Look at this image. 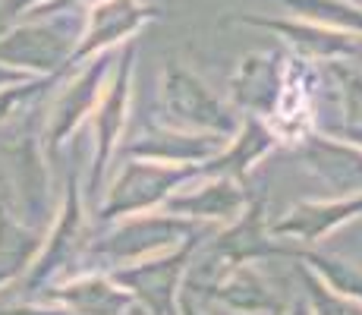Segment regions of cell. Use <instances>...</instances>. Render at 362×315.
<instances>
[{"label":"cell","instance_id":"obj_32","mask_svg":"<svg viewBox=\"0 0 362 315\" xmlns=\"http://www.w3.org/2000/svg\"><path fill=\"white\" fill-rule=\"evenodd\" d=\"M334 136L346 139V142H353L362 149V126H340V130H334Z\"/></svg>","mask_w":362,"mask_h":315},{"label":"cell","instance_id":"obj_7","mask_svg":"<svg viewBox=\"0 0 362 315\" xmlns=\"http://www.w3.org/2000/svg\"><path fill=\"white\" fill-rule=\"evenodd\" d=\"M114 60L117 51H101L95 57L82 60L79 67H69L66 76L57 82L60 92L54 95L51 108L45 114V126H41V145H45L47 155H57L82 130V123L92 120L104 88H107L110 73H114Z\"/></svg>","mask_w":362,"mask_h":315},{"label":"cell","instance_id":"obj_25","mask_svg":"<svg viewBox=\"0 0 362 315\" xmlns=\"http://www.w3.org/2000/svg\"><path fill=\"white\" fill-rule=\"evenodd\" d=\"M296 277H299V287H303L305 299H309V306H312V312L315 315H362V303L334 293L331 287L309 268V265L299 262L296 265Z\"/></svg>","mask_w":362,"mask_h":315},{"label":"cell","instance_id":"obj_21","mask_svg":"<svg viewBox=\"0 0 362 315\" xmlns=\"http://www.w3.org/2000/svg\"><path fill=\"white\" fill-rule=\"evenodd\" d=\"M47 227L25 224L13 208H0V293L29 275Z\"/></svg>","mask_w":362,"mask_h":315},{"label":"cell","instance_id":"obj_27","mask_svg":"<svg viewBox=\"0 0 362 315\" xmlns=\"http://www.w3.org/2000/svg\"><path fill=\"white\" fill-rule=\"evenodd\" d=\"M0 315H69L66 309L45 299H0Z\"/></svg>","mask_w":362,"mask_h":315},{"label":"cell","instance_id":"obj_26","mask_svg":"<svg viewBox=\"0 0 362 315\" xmlns=\"http://www.w3.org/2000/svg\"><path fill=\"white\" fill-rule=\"evenodd\" d=\"M325 73L331 76L344 104V126H362V69L353 67L350 60H328Z\"/></svg>","mask_w":362,"mask_h":315},{"label":"cell","instance_id":"obj_16","mask_svg":"<svg viewBox=\"0 0 362 315\" xmlns=\"http://www.w3.org/2000/svg\"><path fill=\"white\" fill-rule=\"evenodd\" d=\"M284 69H287V51H255L240 60L233 69L227 95L240 114H252L271 120L284 92Z\"/></svg>","mask_w":362,"mask_h":315},{"label":"cell","instance_id":"obj_34","mask_svg":"<svg viewBox=\"0 0 362 315\" xmlns=\"http://www.w3.org/2000/svg\"><path fill=\"white\" fill-rule=\"evenodd\" d=\"M120 315H148V312H145V309H142V306H136V303H132V306H129V309H127V312H120Z\"/></svg>","mask_w":362,"mask_h":315},{"label":"cell","instance_id":"obj_22","mask_svg":"<svg viewBox=\"0 0 362 315\" xmlns=\"http://www.w3.org/2000/svg\"><path fill=\"white\" fill-rule=\"evenodd\" d=\"M296 262L309 265L334 293L362 303V265L359 262H353V258H346V256H334V252H318L315 246L299 249Z\"/></svg>","mask_w":362,"mask_h":315},{"label":"cell","instance_id":"obj_30","mask_svg":"<svg viewBox=\"0 0 362 315\" xmlns=\"http://www.w3.org/2000/svg\"><path fill=\"white\" fill-rule=\"evenodd\" d=\"M281 315H315L309 306V299H305V293H299V297H290V303L284 306Z\"/></svg>","mask_w":362,"mask_h":315},{"label":"cell","instance_id":"obj_13","mask_svg":"<svg viewBox=\"0 0 362 315\" xmlns=\"http://www.w3.org/2000/svg\"><path fill=\"white\" fill-rule=\"evenodd\" d=\"M45 145L41 136H19L16 142L4 145V161H6V189H10V208L19 212V218L35 227H47V177L45 164Z\"/></svg>","mask_w":362,"mask_h":315},{"label":"cell","instance_id":"obj_17","mask_svg":"<svg viewBox=\"0 0 362 315\" xmlns=\"http://www.w3.org/2000/svg\"><path fill=\"white\" fill-rule=\"evenodd\" d=\"M227 145V136L218 132H192L167 123H151L136 139L123 142V158H148L164 164H205Z\"/></svg>","mask_w":362,"mask_h":315},{"label":"cell","instance_id":"obj_5","mask_svg":"<svg viewBox=\"0 0 362 315\" xmlns=\"http://www.w3.org/2000/svg\"><path fill=\"white\" fill-rule=\"evenodd\" d=\"M199 173L202 164H164V161L148 158H123L114 177L104 183V193L95 205L98 224L164 208V202Z\"/></svg>","mask_w":362,"mask_h":315},{"label":"cell","instance_id":"obj_11","mask_svg":"<svg viewBox=\"0 0 362 315\" xmlns=\"http://www.w3.org/2000/svg\"><path fill=\"white\" fill-rule=\"evenodd\" d=\"M170 0H101L86 10V29H82L79 47H76L69 67L95 57L101 51H117L120 45L132 41L148 23L161 19Z\"/></svg>","mask_w":362,"mask_h":315},{"label":"cell","instance_id":"obj_28","mask_svg":"<svg viewBox=\"0 0 362 315\" xmlns=\"http://www.w3.org/2000/svg\"><path fill=\"white\" fill-rule=\"evenodd\" d=\"M45 4H51V0H0V29L19 23L23 16H29L32 10H38Z\"/></svg>","mask_w":362,"mask_h":315},{"label":"cell","instance_id":"obj_12","mask_svg":"<svg viewBox=\"0 0 362 315\" xmlns=\"http://www.w3.org/2000/svg\"><path fill=\"white\" fill-rule=\"evenodd\" d=\"M221 25H249V29L274 32L284 45L299 57L312 63H328V60H353L362 54V38L328 25L309 23V19L296 16H255V13H230L221 19Z\"/></svg>","mask_w":362,"mask_h":315},{"label":"cell","instance_id":"obj_14","mask_svg":"<svg viewBox=\"0 0 362 315\" xmlns=\"http://www.w3.org/2000/svg\"><path fill=\"white\" fill-rule=\"evenodd\" d=\"M249 199H252V189L246 186V180L227 177V173H199L189 183L180 186L164 202V208L173 214H183V218L224 227L240 218Z\"/></svg>","mask_w":362,"mask_h":315},{"label":"cell","instance_id":"obj_18","mask_svg":"<svg viewBox=\"0 0 362 315\" xmlns=\"http://www.w3.org/2000/svg\"><path fill=\"white\" fill-rule=\"evenodd\" d=\"M303 167L318 177L334 195L362 193V149L334 132H312L296 145Z\"/></svg>","mask_w":362,"mask_h":315},{"label":"cell","instance_id":"obj_29","mask_svg":"<svg viewBox=\"0 0 362 315\" xmlns=\"http://www.w3.org/2000/svg\"><path fill=\"white\" fill-rule=\"evenodd\" d=\"M180 315H211V312L205 309V299L183 284V293H180Z\"/></svg>","mask_w":362,"mask_h":315},{"label":"cell","instance_id":"obj_24","mask_svg":"<svg viewBox=\"0 0 362 315\" xmlns=\"http://www.w3.org/2000/svg\"><path fill=\"white\" fill-rule=\"evenodd\" d=\"M64 73L32 76V79H19V82H10V86H0V126L16 120V117H23V114H29L32 108H38L41 98L64 79Z\"/></svg>","mask_w":362,"mask_h":315},{"label":"cell","instance_id":"obj_33","mask_svg":"<svg viewBox=\"0 0 362 315\" xmlns=\"http://www.w3.org/2000/svg\"><path fill=\"white\" fill-rule=\"evenodd\" d=\"M0 208H10V189H6V177H0Z\"/></svg>","mask_w":362,"mask_h":315},{"label":"cell","instance_id":"obj_4","mask_svg":"<svg viewBox=\"0 0 362 315\" xmlns=\"http://www.w3.org/2000/svg\"><path fill=\"white\" fill-rule=\"evenodd\" d=\"M136 38L117 47L114 73L107 79L98 108L92 114V164L82 189L86 199L98 205L104 183L110 177V164L120 158V149L127 142V123L132 114V86H136Z\"/></svg>","mask_w":362,"mask_h":315},{"label":"cell","instance_id":"obj_31","mask_svg":"<svg viewBox=\"0 0 362 315\" xmlns=\"http://www.w3.org/2000/svg\"><path fill=\"white\" fill-rule=\"evenodd\" d=\"M19 79H32V76L23 73V69H13V67H6V63H0V86H10V82H19Z\"/></svg>","mask_w":362,"mask_h":315},{"label":"cell","instance_id":"obj_2","mask_svg":"<svg viewBox=\"0 0 362 315\" xmlns=\"http://www.w3.org/2000/svg\"><path fill=\"white\" fill-rule=\"evenodd\" d=\"M92 236H95V224L88 218L86 189H82V183L76 177H69L64 199H60V208L54 214L51 227H47L45 243H41L38 258H35V265L29 268V275L23 277L25 299L38 297L45 287L86 271Z\"/></svg>","mask_w":362,"mask_h":315},{"label":"cell","instance_id":"obj_15","mask_svg":"<svg viewBox=\"0 0 362 315\" xmlns=\"http://www.w3.org/2000/svg\"><path fill=\"white\" fill-rule=\"evenodd\" d=\"M356 218H362V193L331 195V199H305L277 214L271 221V234L293 243L296 249H312Z\"/></svg>","mask_w":362,"mask_h":315},{"label":"cell","instance_id":"obj_1","mask_svg":"<svg viewBox=\"0 0 362 315\" xmlns=\"http://www.w3.org/2000/svg\"><path fill=\"white\" fill-rule=\"evenodd\" d=\"M214 230H218L214 224L183 218V214H173L167 208L127 214V218H117V221L95 227L86 271L88 268H98V271L123 268V265L170 252L189 240H205Z\"/></svg>","mask_w":362,"mask_h":315},{"label":"cell","instance_id":"obj_20","mask_svg":"<svg viewBox=\"0 0 362 315\" xmlns=\"http://www.w3.org/2000/svg\"><path fill=\"white\" fill-rule=\"evenodd\" d=\"M281 145L284 142H281V136H277V130L264 120V117L243 114L240 126H236V132L227 139L224 149L202 164V173H227V177H236V180H249V173H252L271 151L281 149Z\"/></svg>","mask_w":362,"mask_h":315},{"label":"cell","instance_id":"obj_6","mask_svg":"<svg viewBox=\"0 0 362 315\" xmlns=\"http://www.w3.org/2000/svg\"><path fill=\"white\" fill-rule=\"evenodd\" d=\"M240 110L224 101L183 60L170 57L161 73V123L192 132H218L230 139L240 126Z\"/></svg>","mask_w":362,"mask_h":315},{"label":"cell","instance_id":"obj_19","mask_svg":"<svg viewBox=\"0 0 362 315\" xmlns=\"http://www.w3.org/2000/svg\"><path fill=\"white\" fill-rule=\"evenodd\" d=\"M32 299L54 303L60 309H66L69 315H120L132 306V297L114 281V275L98 268L79 271V275L66 277V281L45 287Z\"/></svg>","mask_w":362,"mask_h":315},{"label":"cell","instance_id":"obj_3","mask_svg":"<svg viewBox=\"0 0 362 315\" xmlns=\"http://www.w3.org/2000/svg\"><path fill=\"white\" fill-rule=\"evenodd\" d=\"M86 13H38L0 29V63L29 76H54L69 69L79 47Z\"/></svg>","mask_w":362,"mask_h":315},{"label":"cell","instance_id":"obj_9","mask_svg":"<svg viewBox=\"0 0 362 315\" xmlns=\"http://www.w3.org/2000/svg\"><path fill=\"white\" fill-rule=\"evenodd\" d=\"M199 268H218V265L240 262H268V258H296V246L271 234V218L264 195L252 193L243 214L224 227H218L205 243Z\"/></svg>","mask_w":362,"mask_h":315},{"label":"cell","instance_id":"obj_23","mask_svg":"<svg viewBox=\"0 0 362 315\" xmlns=\"http://www.w3.org/2000/svg\"><path fill=\"white\" fill-rule=\"evenodd\" d=\"M296 19L328 25L362 38V4L359 0H277Z\"/></svg>","mask_w":362,"mask_h":315},{"label":"cell","instance_id":"obj_8","mask_svg":"<svg viewBox=\"0 0 362 315\" xmlns=\"http://www.w3.org/2000/svg\"><path fill=\"white\" fill-rule=\"evenodd\" d=\"M186 287L230 315H281L290 303L281 293V284L262 271V262L199 268V281L186 277Z\"/></svg>","mask_w":362,"mask_h":315},{"label":"cell","instance_id":"obj_10","mask_svg":"<svg viewBox=\"0 0 362 315\" xmlns=\"http://www.w3.org/2000/svg\"><path fill=\"white\" fill-rule=\"evenodd\" d=\"M205 240H189L170 252H161V256L114 268L110 275L132 297V303L142 306L148 315H180V293H183L196 249Z\"/></svg>","mask_w":362,"mask_h":315}]
</instances>
